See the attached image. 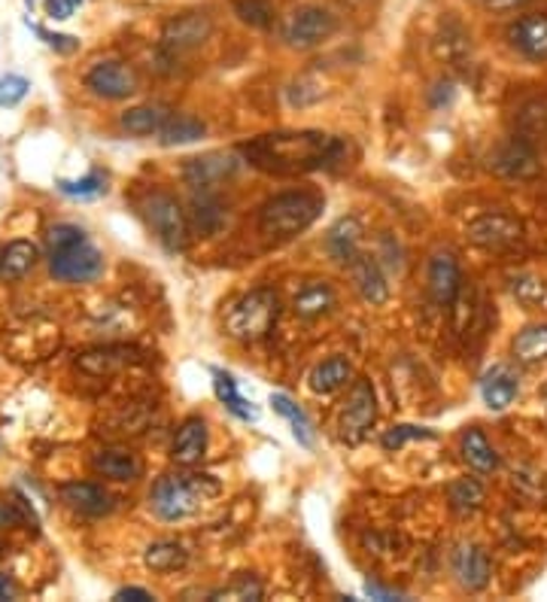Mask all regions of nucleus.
I'll return each mask as SVG.
<instances>
[{
  "mask_svg": "<svg viewBox=\"0 0 547 602\" xmlns=\"http://www.w3.org/2000/svg\"><path fill=\"white\" fill-rule=\"evenodd\" d=\"M34 30H37L52 49H59V52H74L76 46H79V40H76V37H67V34H49V30H43L40 25H34Z\"/></svg>",
  "mask_w": 547,
  "mask_h": 602,
  "instance_id": "c03bdc74",
  "label": "nucleus"
},
{
  "mask_svg": "<svg viewBox=\"0 0 547 602\" xmlns=\"http://www.w3.org/2000/svg\"><path fill=\"white\" fill-rule=\"evenodd\" d=\"M220 493V484L210 475H164L149 493V505L162 520H186L195 512H201L213 496Z\"/></svg>",
  "mask_w": 547,
  "mask_h": 602,
  "instance_id": "7ed1b4c3",
  "label": "nucleus"
},
{
  "mask_svg": "<svg viewBox=\"0 0 547 602\" xmlns=\"http://www.w3.org/2000/svg\"><path fill=\"white\" fill-rule=\"evenodd\" d=\"M365 593L374 597V600H401V593H393V590L377 588V585H365Z\"/></svg>",
  "mask_w": 547,
  "mask_h": 602,
  "instance_id": "09e8293b",
  "label": "nucleus"
},
{
  "mask_svg": "<svg viewBox=\"0 0 547 602\" xmlns=\"http://www.w3.org/2000/svg\"><path fill=\"white\" fill-rule=\"evenodd\" d=\"M489 13H514L520 7H526L530 0H481Z\"/></svg>",
  "mask_w": 547,
  "mask_h": 602,
  "instance_id": "a18cd8bd",
  "label": "nucleus"
},
{
  "mask_svg": "<svg viewBox=\"0 0 547 602\" xmlns=\"http://www.w3.org/2000/svg\"><path fill=\"white\" fill-rule=\"evenodd\" d=\"M271 405H274V411L281 414L289 420V427H293V435L298 439V444H304V447H313V423L308 414L298 408L296 402L289 396H283V393H274L271 396Z\"/></svg>",
  "mask_w": 547,
  "mask_h": 602,
  "instance_id": "473e14b6",
  "label": "nucleus"
},
{
  "mask_svg": "<svg viewBox=\"0 0 547 602\" xmlns=\"http://www.w3.org/2000/svg\"><path fill=\"white\" fill-rule=\"evenodd\" d=\"M481 396L493 411H505L520 396V378L511 366H493L481 378Z\"/></svg>",
  "mask_w": 547,
  "mask_h": 602,
  "instance_id": "6ab92c4d",
  "label": "nucleus"
},
{
  "mask_svg": "<svg viewBox=\"0 0 547 602\" xmlns=\"http://www.w3.org/2000/svg\"><path fill=\"white\" fill-rule=\"evenodd\" d=\"M116 600H132V602H149L152 600V593H149V590H144V588H122L116 593Z\"/></svg>",
  "mask_w": 547,
  "mask_h": 602,
  "instance_id": "49530a36",
  "label": "nucleus"
},
{
  "mask_svg": "<svg viewBox=\"0 0 547 602\" xmlns=\"http://www.w3.org/2000/svg\"><path fill=\"white\" fill-rule=\"evenodd\" d=\"M213 600H262V585L252 581L250 575H244L232 588H222L220 593H213Z\"/></svg>",
  "mask_w": 547,
  "mask_h": 602,
  "instance_id": "79ce46f5",
  "label": "nucleus"
},
{
  "mask_svg": "<svg viewBox=\"0 0 547 602\" xmlns=\"http://www.w3.org/2000/svg\"><path fill=\"white\" fill-rule=\"evenodd\" d=\"M140 213L152 229V235L162 241V247L167 253L186 250V241H189V222L186 213L174 195L167 192H147L144 201H140Z\"/></svg>",
  "mask_w": 547,
  "mask_h": 602,
  "instance_id": "423d86ee",
  "label": "nucleus"
},
{
  "mask_svg": "<svg viewBox=\"0 0 547 602\" xmlns=\"http://www.w3.org/2000/svg\"><path fill=\"white\" fill-rule=\"evenodd\" d=\"M281 317V298L274 290H252L225 310V332L235 341L256 344L268 339Z\"/></svg>",
  "mask_w": 547,
  "mask_h": 602,
  "instance_id": "39448f33",
  "label": "nucleus"
},
{
  "mask_svg": "<svg viewBox=\"0 0 547 602\" xmlns=\"http://www.w3.org/2000/svg\"><path fill=\"white\" fill-rule=\"evenodd\" d=\"M508 40L520 56L533 61L547 59V13L520 15L518 22L508 28Z\"/></svg>",
  "mask_w": 547,
  "mask_h": 602,
  "instance_id": "2eb2a0df",
  "label": "nucleus"
},
{
  "mask_svg": "<svg viewBox=\"0 0 547 602\" xmlns=\"http://www.w3.org/2000/svg\"><path fill=\"white\" fill-rule=\"evenodd\" d=\"M462 459L469 463V469L481 471V475L499 469V454L481 429L462 432Z\"/></svg>",
  "mask_w": 547,
  "mask_h": 602,
  "instance_id": "a878e982",
  "label": "nucleus"
},
{
  "mask_svg": "<svg viewBox=\"0 0 547 602\" xmlns=\"http://www.w3.org/2000/svg\"><path fill=\"white\" fill-rule=\"evenodd\" d=\"M332 305H335V293H332V286L323 283V280H311V283H304V286L296 293V302H293L296 314L298 317H304V320L323 317L326 310H332Z\"/></svg>",
  "mask_w": 547,
  "mask_h": 602,
  "instance_id": "cd10ccee",
  "label": "nucleus"
},
{
  "mask_svg": "<svg viewBox=\"0 0 547 602\" xmlns=\"http://www.w3.org/2000/svg\"><path fill=\"white\" fill-rule=\"evenodd\" d=\"M323 210V201L311 192H283L277 198H271L259 213V232L268 237H296L308 232L316 217Z\"/></svg>",
  "mask_w": 547,
  "mask_h": 602,
  "instance_id": "20e7f679",
  "label": "nucleus"
},
{
  "mask_svg": "<svg viewBox=\"0 0 547 602\" xmlns=\"http://www.w3.org/2000/svg\"><path fill=\"white\" fill-rule=\"evenodd\" d=\"M237 156L232 152H208V156H198L183 164V180L192 186V189H213L216 183L228 180L237 171Z\"/></svg>",
  "mask_w": 547,
  "mask_h": 602,
  "instance_id": "ddd939ff",
  "label": "nucleus"
},
{
  "mask_svg": "<svg viewBox=\"0 0 547 602\" xmlns=\"http://www.w3.org/2000/svg\"><path fill=\"white\" fill-rule=\"evenodd\" d=\"M167 119H171V113H167V107H162V103H140V107L125 110L122 119H119V125L132 134V137H152V134L162 132V125Z\"/></svg>",
  "mask_w": 547,
  "mask_h": 602,
  "instance_id": "5701e85b",
  "label": "nucleus"
},
{
  "mask_svg": "<svg viewBox=\"0 0 547 602\" xmlns=\"http://www.w3.org/2000/svg\"><path fill=\"white\" fill-rule=\"evenodd\" d=\"M30 83L25 76H0V107H15V103L25 101Z\"/></svg>",
  "mask_w": 547,
  "mask_h": 602,
  "instance_id": "a19ab883",
  "label": "nucleus"
},
{
  "mask_svg": "<svg viewBox=\"0 0 547 602\" xmlns=\"http://www.w3.org/2000/svg\"><path fill=\"white\" fill-rule=\"evenodd\" d=\"M192 220L201 235H213V232L220 229V222H222L220 201H216L208 189H201V195H195Z\"/></svg>",
  "mask_w": 547,
  "mask_h": 602,
  "instance_id": "f704fd0d",
  "label": "nucleus"
},
{
  "mask_svg": "<svg viewBox=\"0 0 547 602\" xmlns=\"http://www.w3.org/2000/svg\"><path fill=\"white\" fill-rule=\"evenodd\" d=\"M213 390H216L220 402H225V408L235 414V417L247 420V423L259 420V411L252 408V402H247V398L237 393V383L232 374H225V371H220V368H213Z\"/></svg>",
  "mask_w": 547,
  "mask_h": 602,
  "instance_id": "c756f323",
  "label": "nucleus"
},
{
  "mask_svg": "<svg viewBox=\"0 0 547 602\" xmlns=\"http://www.w3.org/2000/svg\"><path fill=\"white\" fill-rule=\"evenodd\" d=\"M59 189L67 198H79V201H89V198H101L107 192V176L101 171H91L83 180H59Z\"/></svg>",
  "mask_w": 547,
  "mask_h": 602,
  "instance_id": "c9c22d12",
  "label": "nucleus"
},
{
  "mask_svg": "<svg viewBox=\"0 0 547 602\" xmlns=\"http://www.w3.org/2000/svg\"><path fill=\"white\" fill-rule=\"evenodd\" d=\"M208 134V125L201 122V119L195 116H171L162 125V137L164 147H183V144H195V140H201Z\"/></svg>",
  "mask_w": 547,
  "mask_h": 602,
  "instance_id": "7c9ffc66",
  "label": "nucleus"
},
{
  "mask_svg": "<svg viewBox=\"0 0 547 602\" xmlns=\"http://www.w3.org/2000/svg\"><path fill=\"white\" fill-rule=\"evenodd\" d=\"M377 420V398H374V386L365 378H359L350 386V393L344 398L338 414V432L347 444H359L369 435V429Z\"/></svg>",
  "mask_w": 547,
  "mask_h": 602,
  "instance_id": "0eeeda50",
  "label": "nucleus"
},
{
  "mask_svg": "<svg viewBox=\"0 0 547 602\" xmlns=\"http://www.w3.org/2000/svg\"><path fill=\"white\" fill-rule=\"evenodd\" d=\"M15 600V585L7 573H0V602Z\"/></svg>",
  "mask_w": 547,
  "mask_h": 602,
  "instance_id": "de8ad7c7",
  "label": "nucleus"
},
{
  "mask_svg": "<svg viewBox=\"0 0 547 602\" xmlns=\"http://www.w3.org/2000/svg\"><path fill=\"white\" fill-rule=\"evenodd\" d=\"M514 359L523 366H535V363H545L547 359V325H526L520 329L518 339L511 344Z\"/></svg>",
  "mask_w": 547,
  "mask_h": 602,
  "instance_id": "c85d7f7f",
  "label": "nucleus"
},
{
  "mask_svg": "<svg viewBox=\"0 0 547 602\" xmlns=\"http://www.w3.org/2000/svg\"><path fill=\"white\" fill-rule=\"evenodd\" d=\"M15 520H18V515H15L13 505H3V502H0V529L10 527V524H15Z\"/></svg>",
  "mask_w": 547,
  "mask_h": 602,
  "instance_id": "8fccbe9b",
  "label": "nucleus"
},
{
  "mask_svg": "<svg viewBox=\"0 0 547 602\" xmlns=\"http://www.w3.org/2000/svg\"><path fill=\"white\" fill-rule=\"evenodd\" d=\"M247 159L271 174H298L323 168L340 152V144L328 134L301 132V134H265L244 147Z\"/></svg>",
  "mask_w": 547,
  "mask_h": 602,
  "instance_id": "f257e3e1",
  "label": "nucleus"
},
{
  "mask_svg": "<svg viewBox=\"0 0 547 602\" xmlns=\"http://www.w3.org/2000/svg\"><path fill=\"white\" fill-rule=\"evenodd\" d=\"M140 356L134 347H98V351L83 353L79 359H76V366L79 371H86L91 378H110V374H116L125 366H132L137 363Z\"/></svg>",
  "mask_w": 547,
  "mask_h": 602,
  "instance_id": "412c9836",
  "label": "nucleus"
},
{
  "mask_svg": "<svg viewBox=\"0 0 547 602\" xmlns=\"http://www.w3.org/2000/svg\"><path fill=\"white\" fill-rule=\"evenodd\" d=\"M459 293H462V271L453 253H435L430 262V295L435 305L450 308L457 305Z\"/></svg>",
  "mask_w": 547,
  "mask_h": 602,
  "instance_id": "4468645a",
  "label": "nucleus"
},
{
  "mask_svg": "<svg viewBox=\"0 0 547 602\" xmlns=\"http://www.w3.org/2000/svg\"><path fill=\"white\" fill-rule=\"evenodd\" d=\"M86 86L98 95V98H107V101H122L137 91V74L125 61H101L95 64L86 76Z\"/></svg>",
  "mask_w": 547,
  "mask_h": 602,
  "instance_id": "f8f14e48",
  "label": "nucleus"
},
{
  "mask_svg": "<svg viewBox=\"0 0 547 602\" xmlns=\"http://www.w3.org/2000/svg\"><path fill=\"white\" fill-rule=\"evenodd\" d=\"M453 575L465 590H484L493 575V563H489L487 551L477 544H459L453 551Z\"/></svg>",
  "mask_w": 547,
  "mask_h": 602,
  "instance_id": "dca6fc26",
  "label": "nucleus"
},
{
  "mask_svg": "<svg viewBox=\"0 0 547 602\" xmlns=\"http://www.w3.org/2000/svg\"><path fill=\"white\" fill-rule=\"evenodd\" d=\"M350 378H353L350 363L344 356H332V359L313 368L311 378H308V386H311L316 396H332V393H338L340 386H347Z\"/></svg>",
  "mask_w": 547,
  "mask_h": 602,
  "instance_id": "b1692460",
  "label": "nucleus"
},
{
  "mask_svg": "<svg viewBox=\"0 0 547 602\" xmlns=\"http://www.w3.org/2000/svg\"><path fill=\"white\" fill-rule=\"evenodd\" d=\"M40 259L37 244L30 241H13L0 250V280H22Z\"/></svg>",
  "mask_w": 547,
  "mask_h": 602,
  "instance_id": "bb28decb",
  "label": "nucleus"
},
{
  "mask_svg": "<svg viewBox=\"0 0 547 602\" xmlns=\"http://www.w3.org/2000/svg\"><path fill=\"white\" fill-rule=\"evenodd\" d=\"M204 451H208V423L201 417H189L174 435L171 456L179 466H195V463H201Z\"/></svg>",
  "mask_w": 547,
  "mask_h": 602,
  "instance_id": "aec40b11",
  "label": "nucleus"
},
{
  "mask_svg": "<svg viewBox=\"0 0 547 602\" xmlns=\"http://www.w3.org/2000/svg\"><path fill=\"white\" fill-rule=\"evenodd\" d=\"M338 28L335 15L323 10V7H301L296 13L289 15L286 28H283V37L293 49H313L323 40H328Z\"/></svg>",
  "mask_w": 547,
  "mask_h": 602,
  "instance_id": "6e6552de",
  "label": "nucleus"
},
{
  "mask_svg": "<svg viewBox=\"0 0 547 602\" xmlns=\"http://www.w3.org/2000/svg\"><path fill=\"white\" fill-rule=\"evenodd\" d=\"M465 235L474 247H484V250H505L511 244H518L523 235V225L508 213H484L477 220L469 222Z\"/></svg>",
  "mask_w": 547,
  "mask_h": 602,
  "instance_id": "9d476101",
  "label": "nucleus"
},
{
  "mask_svg": "<svg viewBox=\"0 0 547 602\" xmlns=\"http://www.w3.org/2000/svg\"><path fill=\"white\" fill-rule=\"evenodd\" d=\"M489 168L499 176H505V180H533L542 171V162H538L533 140L511 137L489 156Z\"/></svg>",
  "mask_w": 547,
  "mask_h": 602,
  "instance_id": "1a4fd4ad",
  "label": "nucleus"
},
{
  "mask_svg": "<svg viewBox=\"0 0 547 602\" xmlns=\"http://www.w3.org/2000/svg\"><path fill=\"white\" fill-rule=\"evenodd\" d=\"M359 241H362V225H359V220L344 217V220H338L332 229H328L326 247L335 262L350 265V259L359 253Z\"/></svg>",
  "mask_w": 547,
  "mask_h": 602,
  "instance_id": "393cba45",
  "label": "nucleus"
},
{
  "mask_svg": "<svg viewBox=\"0 0 547 602\" xmlns=\"http://www.w3.org/2000/svg\"><path fill=\"white\" fill-rule=\"evenodd\" d=\"M447 500H450V508H453V512H459V515H472V512H477V508L484 505L487 490H484L481 481H474V478H459V481H453L450 490H447Z\"/></svg>",
  "mask_w": 547,
  "mask_h": 602,
  "instance_id": "2f4dec72",
  "label": "nucleus"
},
{
  "mask_svg": "<svg viewBox=\"0 0 547 602\" xmlns=\"http://www.w3.org/2000/svg\"><path fill=\"white\" fill-rule=\"evenodd\" d=\"M213 30L208 13H183L171 19L162 30V49L171 56H183L189 49H198Z\"/></svg>",
  "mask_w": 547,
  "mask_h": 602,
  "instance_id": "9b49d317",
  "label": "nucleus"
},
{
  "mask_svg": "<svg viewBox=\"0 0 547 602\" xmlns=\"http://www.w3.org/2000/svg\"><path fill=\"white\" fill-rule=\"evenodd\" d=\"M350 278H353L359 295L369 302V305H386L389 298V283H386L384 271H381V262L374 256H365V253H356L350 259Z\"/></svg>",
  "mask_w": 547,
  "mask_h": 602,
  "instance_id": "f3484780",
  "label": "nucleus"
},
{
  "mask_svg": "<svg viewBox=\"0 0 547 602\" xmlns=\"http://www.w3.org/2000/svg\"><path fill=\"white\" fill-rule=\"evenodd\" d=\"M61 500L67 502L74 512L89 517H101L113 512L116 500L107 493L101 484H91V481H74V484L61 487Z\"/></svg>",
  "mask_w": 547,
  "mask_h": 602,
  "instance_id": "a211bd4d",
  "label": "nucleus"
},
{
  "mask_svg": "<svg viewBox=\"0 0 547 602\" xmlns=\"http://www.w3.org/2000/svg\"><path fill=\"white\" fill-rule=\"evenodd\" d=\"M186 548L177 542H156L149 544L147 554H144V563H147L149 569H156V573H174V569H183L186 566Z\"/></svg>",
  "mask_w": 547,
  "mask_h": 602,
  "instance_id": "72a5a7b5",
  "label": "nucleus"
},
{
  "mask_svg": "<svg viewBox=\"0 0 547 602\" xmlns=\"http://www.w3.org/2000/svg\"><path fill=\"white\" fill-rule=\"evenodd\" d=\"M235 13L250 28H268L274 22V7L268 0H235Z\"/></svg>",
  "mask_w": 547,
  "mask_h": 602,
  "instance_id": "4c0bfd02",
  "label": "nucleus"
},
{
  "mask_svg": "<svg viewBox=\"0 0 547 602\" xmlns=\"http://www.w3.org/2000/svg\"><path fill=\"white\" fill-rule=\"evenodd\" d=\"M511 293H514V298L518 302H523V305H542L547 295V286L542 278H533V274H523V278H514L511 280Z\"/></svg>",
  "mask_w": 547,
  "mask_h": 602,
  "instance_id": "58836bf2",
  "label": "nucleus"
},
{
  "mask_svg": "<svg viewBox=\"0 0 547 602\" xmlns=\"http://www.w3.org/2000/svg\"><path fill=\"white\" fill-rule=\"evenodd\" d=\"M83 7V0H46V15L52 22H67Z\"/></svg>",
  "mask_w": 547,
  "mask_h": 602,
  "instance_id": "37998d69",
  "label": "nucleus"
},
{
  "mask_svg": "<svg viewBox=\"0 0 547 602\" xmlns=\"http://www.w3.org/2000/svg\"><path fill=\"white\" fill-rule=\"evenodd\" d=\"M520 137L533 140L538 134H547V98H535V101L523 103L520 110Z\"/></svg>",
  "mask_w": 547,
  "mask_h": 602,
  "instance_id": "e433bc0d",
  "label": "nucleus"
},
{
  "mask_svg": "<svg viewBox=\"0 0 547 602\" xmlns=\"http://www.w3.org/2000/svg\"><path fill=\"white\" fill-rule=\"evenodd\" d=\"M432 441L435 439V432L426 427H393L389 432H386L384 439H381V444H384L386 451H399V447H405L408 441Z\"/></svg>",
  "mask_w": 547,
  "mask_h": 602,
  "instance_id": "ea45409f",
  "label": "nucleus"
},
{
  "mask_svg": "<svg viewBox=\"0 0 547 602\" xmlns=\"http://www.w3.org/2000/svg\"><path fill=\"white\" fill-rule=\"evenodd\" d=\"M91 466H95L98 475H104V478H110V481H122V484L137 481V478H140V471H144V463H140L132 451H122V447L98 451L95 459H91Z\"/></svg>",
  "mask_w": 547,
  "mask_h": 602,
  "instance_id": "4be33fe9",
  "label": "nucleus"
},
{
  "mask_svg": "<svg viewBox=\"0 0 547 602\" xmlns=\"http://www.w3.org/2000/svg\"><path fill=\"white\" fill-rule=\"evenodd\" d=\"M46 250H49V271L61 283H91L104 274V256L76 225L64 222L49 229Z\"/></svg>",
  "mask_w": 547,
  "mask_h": 602,
  "instance_id": "f03ea898",
  "label": "nucleus"
}]
</instances>
